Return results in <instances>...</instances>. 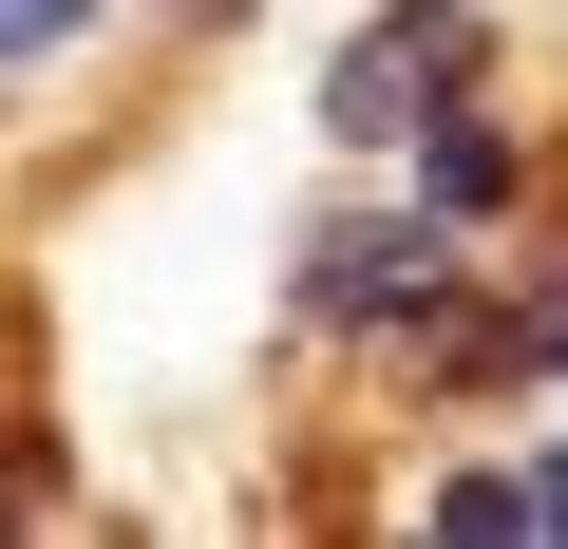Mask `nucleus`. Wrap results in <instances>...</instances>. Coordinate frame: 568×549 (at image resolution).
<instances>
[{"instance_id": "nucleus-1", "label": "nucleus", "mask_w": 568, "mask_h": 549, "mask_svg": "<svg viewBox=\"0 0 568 549\" xmlns=\"http://www.w3.org/2000/svg\"><path fill=\"white\" fill-rule=\"evenodd\" d=\"M455 77H474V20H379L342 77H323V133H417V114H455Z\"/></svg>"}, {"instance_id": "nucleus-2", "label": "nucleus", "mask_w": 568, "mask_h": 549, "mask_svg": "<svg viewBox=\"0 0 568 549\" xmlns=\"http://www.w3.org/2000/svg\"><path fill=\"white\" fill-rule=\"evenodd\" d=\"M39 39H77V0H0V58H39Z\"/></svg>"}, {"instance_id": "nucleus-3", "label": "nucleus", "mask_w": 568, "mask_h": 549, "mask_svg": "<svg viewBox=\"0 0 568 549\" xmlns=\"http://www.w3.org/2000/svg\"><path fill=\"white\" fill-rule=\"evenodd\" d=\"M549 342H568V323H549Z\"/></svg>"}]
</instances>
